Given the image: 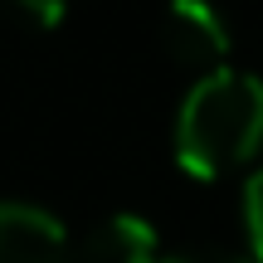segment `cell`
I'll list each match as a JSON object with an SVG mask.
<instances>
[{
  "instance_id": "6da1fadb",
  "label": "cell",
  "mask_w": 263,
  "mask_h": 263,
  "mask_svg": "<svg viewBox=\"0 0 263 263\" xmlns=\"http://www.w3.org/2000/svg\"><path fill=\"white\" fill-rule=\"evenodd\" d=\"M263 146V78L210 68L190 83L176 112V161L190 180H224Z\"/></svg>"
},
{
  "instance_id": "7a4b0ae2",
  "label": "cell",
  "mask_w": 263,
  "mask_h": 263,
  "mask_svg": "<svg viewBox=\"0 0 263 263\" xmlns=\"http://www.w3.org/2000/svg\"><path fill=\"white\" fill-rule=\"evenodd\" d=\"M161 39H166V49H171L176 64H190V68H200V73L224 68L229 49H234L229 20L219 15L215 0H166Z\"/></svg>"
},
{
  "instance_id": "3957f363",
  "label": "cell",
  "mask_w": 263,
  "mask_h": 263,
  "mask_svg": "<svg viewBox=\"0 0 263 263\" xmlns=\"http://www.w3.org/2000/svg\"><path fill=\"white\" fill-rule=\"evenodd\" d=\"M0 263H68V229L29 200H0Z\"/></svg>"
},
{
  "instance_id": "277c9868",
  "label": "cell",
  "mask_w": 263,
  "mask_h": 263,
  "mask_svg": "<svg viewBox=\"0 0 263 263\" xmlns=\"http://www.w3.org/2000/svg\"><path fill=\"white\" fill-rule=\"evenodd\" d=\"M83 258L88 263H161V234L146 215L117 210L88 234Z\"/></svg>"
},
{
  "instance_id": "5b68a950",
  "label": "cell",
  "mask_w": 263,
  "mask_h": 263,
  "mask_svg": "<svg viewBox=\"0 0 263 263\" xmlns=\"http://www.w3.org/2000/svg\"><path fill=\"white\" fill-rule=\"evenodd\" d=\"M239 215H244L249 258H254V263H263V166L244 180V205H239Z\"/></svg>"
},
{
  "instance_id": "8992f818",
  "label": "cell",
  "mask_w": 263,
  "mask_h": 263,
  "mask_svg": "<svg viewBox=\"0 0 263 263\" xmlns=\"http://www.w3.org/2000/svg\"><path fill=\"white\" fill-rule=\"evenodd\" d=\"M15 15H25L34 29H59L68 20V0H5Z\"/></svg>"
},
{
  "instance_id": "52a82bcc",
  "label": "cell",
  "mask_w": 263,
  "mask_h": 263,
  "mask_svg": "<svg viewBox=\"0 0 263 263\" xmlns=\"http://www.w3.org/2000/svg\"><path fill=\"white\" fill-rule=\"evenodd\" d=\"M166 263H254V258L249 254H229V249H185V254H176Z\"/></svg>"
}]
</instances>
